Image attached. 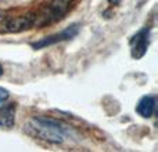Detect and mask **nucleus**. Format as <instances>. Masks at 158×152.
Wrapping results in <instances>:
<instances>
[{
  "label": "nucleus",
  "instance_id": "obj_1",
  "mask_svg": "<svg viewBox=\"0 0 158 152\" xmlns=\"http://www.w3.org/2000/svg\"><path fill=\"white\" fill-rule=\"evenodd\" d=\"M28 131H33L36 137L43 138L46 141L60 144L64 141V127L61 123L53 119H46V118H36L32 119L28 125Z\"/></svg>",
  "mask_w": 158,
  "mask_h": 152
},
{
  "label": "nucleus",
  "instance_id": "obj_2",
  "mask_svg": "<svg viewBox=\"0 0 158 152\" xmlns=\"http://www.w3.org/2000/svg\"><path fill=\"white\" fill-rule=\"evenodd\" d=\"M150 42V29H142L131 40V54L133 58L140 60L144 57Z\"/></svg>",
  "mask_w": 158,
  "mask_h": 152
},
{
  "label": "nucleus",
  "instance_id": "obj_3",
  "mask_svg": "<svg viewBox=\"0 0 158 152\" xmlns=\"http://www.w3.org/2000/svg\"><path fill=\"white\" fill-rule=\"evenodd\" d=\"M77 33H78V25H72V26L67 28L65 30H63V32L58 33V35L49 36V38L43 39V40H39V42H36V43H33V47H35V49H42V47H46V46H50V44L57 43V42L68 40V39L74 38Z\"/></svg>",
  "mask_w": 158,
  "mask_h": 152
},
{
  "label": "nucleus",
  "instance_id": "obj_4",
  "mask_svg": "<svg viewBox=\"0 0 158 152\" xmlns=\"http://www.w3.org/2000/svg\"><path fill=\"white\" fill-rule=\"evenodd\" d=\"M156 105H157V100L154 95H144L140 98V101L136 105V111L140 116L143 118H151L156 111Z\"/></svg>",
  "mask_w": 158,
  "mask_h": 152
},
{
  "label": "nucleus",
  "instance_id": "obj_5",
  "mask_svg": "<svg viewBox=\"0 0 158 152\" xmlns=\"http://www.w3.org/2000/svg\"><path fill=\"white\" fill-rule=\"evenodd\" d=\"M15 122V106L13 104H8L0 108V127L10 129Z\"/></svg>",
  "mask_w": 158,
  "mask_h": 152
},
{
  "label": "nucleus",
  "instance_id": "obj_6",
  "mask_svg": "<svg viewBox=\"0 0 158 152\" xmlns=\"http://www.w3.org/2000/svg\"><path fill=\"white\" fill-rule=\"evenodd\" d=\"M71 2H72V0H53L52 7H50V8H52L53 15H54L56 18L63 17V14H65L67 10H68Z\"/></svg>",
  "mask_w": 158,
  "mask_h": 152
},
{
  "label": "nucleus",
  "instance_id": "obj_7",
  "mask_svg": "<svg viewBox=\"0 0 158 152\" xmlns=\"http://www.w3.org/2000/svg\"><path fill=\"white\" fill-rule=\"evenodd\" d=\"M7 98H8V91L6 89H2V87H0V105H2Z\"/></svg>",
  "mask_w": 158,
  "mask_h": 152
},
{
  "label": "nucleus",
  "instance_id": "obj_8",
  "mask_svg": "<svg viewBox=\"0 0 158 152\" xmlns=\"http://www.w3.org/2000/svg\"><path fill=\"white\" fill-rule=\"evenodd\" d=\"M110 3H112V4H118V3L121 2V0H108Z\"/></svg>",
  "mask_w": 158,
  "mask_h": 152
},
{
  "label": "nucleus",
  "instance_id": "obj_9",
  "mask_svg": "<svg viewBox=\"0 0 158 152\" xmlns=\"http://www.w3.org/2000/svg\"><path fill=\"white\" fill-rule=\"evenodd\" d=\"M0 75H3V68H2V65H0Z\"/></svg>",
  "mask_w": 158,
  "mask_h": 152
}]
</instances>
